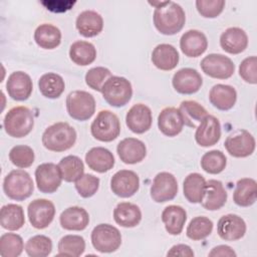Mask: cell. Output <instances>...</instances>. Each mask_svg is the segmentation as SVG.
Returning <instances> with one entry per match:
<instances>
[{
	"label": "cell",
	"instance_id": "6da1fadb",
	"mask_svg": "<svg viewBox=\"0 0 257 257\" xmlns=\"http://www.w3.org/2000/svg\"><path fill=\"white\" fill-rule=\"evenodd\" d=\"M155 6L154 25L164 35H174L180 32L186 22V14L181 5L174 1L149 2Z\"/></svg>",
	"mask_w": 257,
	"mask_h": 257
},
{
	"label": "cell",
	"instance_id": "7a4b0ae2",
	"mask_svg": "<svg viewBox=\"0 0 257 257\" xmlns=\"http://www.w3.org/2000/svg\"><path fill=\"white\" fill-rule=\"evenodd\" d=\"M76 132L67 122L60 121L48 126L42 135V144L51 152H64L76 142Z\"/></svg>",
	"mask_w": 257,
	"mask_h": 257
},
{
	"label": "cell",
	"instance_id": "3957f363",
	"mask_svg": "<svg viewBox=\"0 0 257 257\" xmlns=\"http://www.w3.org/2000/svg\"><path fill=\"white\" fill-rule=\"evenodd\" d=\"M3 126L8 136L17 139L24 138L34 126L33 113L26 106H14L6 113Z\"/></svg>",
	"mask_w": 257,
	"mask_h": 257
},
{
	"label": "cell",
	"instance_id": "277c9868",
	"mask_svg": "<svg viewBox=\"0 0 257 257\" xmlns=\"http://www.w3.org/2000/svg\"><path fill=\"white\" fill-rule=\"evenodd\" d=\"M3 190L8 198L15 201H24L32 195L34 184L26 171L13 170L4 178Z\"/></svg>",
	"mask_w": 257,
	"mask_h": 257
},
{
	"label": "cell",
	"instance_id": "5b68a950",
	"mask_svg": "<svg viewBox=\"0 0 257 257\" xmlns=\"http://www.w3.org/2000/svg\"><path fill=\"white\" fill-rule=\"evenodd\" d=\"M101 93L109 105L120 107L125 105L133 96L132 83L125 77L111 75L102 85Z\"/></svg>",
	"mask_w": 257,
	"mask_h": 257
},
{
	"label": "cell",
	"instance_id": "8992f818",
	"mask_svg": "<svg viewBox=\"0 0 257 257\" xmlns=\"http://www.w3.org/2000/svg\"><path fill=\"white\" fill-rule=\"evenodd\" d=\"M90 133L99 142L108 143L115 140L120 133V122L117 115L110 110H100L91 122Z\"/></svg>",
	"mask_w": 257,
	"mask_h": 257
},
{
	"label": "cell",
	"instance_id": "52a82bcc",
	"mask_svg": "<svg viewBox=\"0 0 257 257\" xmlns=\"http://www.w3.org/2000/svg\"><path fill=\"white\" fill-rule=\"evenodd\" d=\"M66 109L73 119L87 120L95 111V99L87 91L73 90L66 96Z\"/></svg>",
	"mask_w": 257,
	"mask_h": 257
},
{
	"label": "cell",
	"instance_id": "ba28073f",
	"mask_svg": "<svg viewBox=\"0 0 257 257\" xmlns=\"http://www.w3.org/2000/svg\"><path fill=\"white\" fill-rule=\"evenodd\" d=\"M91 243L100 253L116 251L121 244V235L117 228L110 224H98L91 232Z\"/></svg>",
	"mask_w": 257,
	"mask_h": 257
},
{
	"label": "cell",
	"instance_id": "9c48e42d",
	"mask_svg": "<svg viewBox=\"0 0 257 257\" xmlns=\"http://www.w3.org/2000/svg\"><path fill=\"white\" fill-rule=\"evenodd\" d=\"M224 146L230 156L246 158L254 153L256 143L254 137L248 131L239 128L227 137Z\"/></svg>",
	"mask_w": 257,
	"mask_h": 257
},
{
	"label": "cell",
	"instance_id": "30bf717a",
	"mask_svg": "<svg viewBox=\"0 0 257 257\" xmlns=\"http://www.w3.org/2000/svg\"><path fill=\"white\" fill-rule=\"evenodd\" d=\"M200 65L205 74L218 79L230 78L235 71L234 62L220 53H211L205 56Z\"/></svg>",
	"mask_w": 257,
	"mask_h": 257
},
{
	"label": "cell",
	"instance_id": "8fae6325",
	"mask_svg": "<svg viewBox=\"0 0 257 257\" xmlns=\"http://www.w3.org/2000/svg\"><path fill=\"white\" fill-rule=\"evenodd\" d=\"M176 177L168 172H161L154 178L151 186V198L157 203H165L173 200L178 193Z\"/></svg>",
	"mask_w": 257,
	"mask_h": 257
},
{
	"label": "cell",
	"instance_id": "7c38bea8",
	"mask_svg": "<svg viewBox=\"0 0 257 257\" xmlns=\"http://www.w3.org/2000/svg\"><path fill=\"white\" fill-rule=\"evenodd\" d=\"M28 219L32 227L36 229L47 228L54 219V204L47 199H35L27 208Z\"/></svg>",
	"mask_w": 257,
	"mask_h": 257
},
{
	"label": "cell",
	"instance_id": "4fadbf2b",
	"mask_svg": "<svg viewBox=\"0 0 257 257\" xmlns=\"http://www.w3.org/2000/svg\"><path fill=\"white\" fill-rule=\"evenodd\" d=\"M35 180L37 188L41 193L52 194L61 185L62 176L57 165L43 163L35 170Z\"/></svg>",
	"mask_w": 257,
	"mask_h": 257
},
{
	"label": "cell",
	"instance_id": "5bb4252c",
	"mask_svg": "<svg viewBox=\"0 0 257 257\" xmlns=\"http://www.w3.org/2000/svg\"><path fill=\"white\" fill-rule=\"evenodd\" d=\"M140 188L139 176L131 170L117 171L110 180V189L114 195L120 198L134 196Z\"/></svg>",
	"mask_w": 257,
	"mask_h": 257
},
{
	"label": "cell",
	"instance_id": "9a60e30c",
	"mask_svg": "<svg viewBox=\"0 0 257 257\" xmlns=\"http://www.w3.org/2000/svg\"><path fill=\"white\" fill-rule=\"evenodd\" d=\"M172 84L175 90L181 94H193L201 88L203 78L196 69L185 67L174 74Z\"/></svg>",
	"mask_w": 257,
	"mask_h": 257
},
{
	"label": "cell",
	"instance_id": "2e32d148",
	"mask_svg": "<svg viewBox=\"0 0 257 257\" xmlns=\"http://www.w3.org/2000/svg\"><path fill=\"white\" fill-rule=\"evenodd\" d=\"M217 233L225 241L239 240L246 233V223L236 214L224 215L217 223Z\"/></svg>",
	"mask_w": 257,
	"mask_h": 257
},
{
	"label": "cell",
	"instance_id": "e0dca14e",
	"mask_svg": "<svg viewBox=\"0 0 257 257\" xmlns=\"http://www.w3.org/2000/svg\"><path fill=\"white\" fill-rule=\"evenodd\" d=\"M196 128L195 140L201 147H212L221 138V124L219 119L214 115L208 114Z\"/></svg>",
	"mask_w": 257,
	"mask_h": 257
},
{
	"label": "cell",
	"instance_id": "ac0fdd59",
	"mask_svg": "<svg viewBox=\"0 0 257 257\" xmlns=\"http://www.w3.org/2000/svg\"><path fill=\"white\" fill-rule=\"evenodd\" d=\"M32 89V80L26 72L14 71L8 76L6 90L12 99L17 101L26 100L31 95Z\"/></svg>",
	"mask_w": 257,
	"mask_h": 257
},
{
	"label": "cell",
	"instance_id": "d6986e66",
	"mask_svg": "<svg viewBox=\"0 0 257 257\" xmlns=\"http://www.w3.org/2000/svg\"><path fill=\"white\" fill-rule=\"evenodd\" d=\"M153 121L151 108L144 103L134 104L125 115L126 126L135 134H144L151 128Z\"/></svg>",
	"mask_w": 257,
	"mask_h": 257
},
{
	"label": "cell",
	"instance_id": "ffe728a7",
	"mask_svg": "<svg viewBox=\"0 0 257 257\" xmlns=\"http://www.w3.org/2000/svg\"><path fill=\"white\" fill-rule=\"evenodd\" d=\"M116 152L120 161L127 165L140 163L147 156L146 145L135 138H126L120 141L116 147Z\"/></svg>",
	"mask_w": 257,
	"mask_h": 257
},
{
	"label": "cell",
	"instance_id": "44dd1931",
	"mask_svg": "<svg viewBox=\"0 0 257 257\" xmlns=\"http://www.w3.org/2000/svg\"><path fill=\"white\" fill-rule=\"evenodd\" d=\"M208 47L206 35L196 29L186 31L180 39V48L188 57H198L202 55Z\"/></svg>",
	"mask_w": 257,
	"mask_h": 257
},
{
	"label": "cell",
	"instance_id": "7402d4cb",
	"mask_svg": "<svg viewBox=\"0 0 257 257\" xmlns=\"http://www.w3.org/2000/svg\"><path fill=\"white\" fill-rule=\"evenodd\" d=\"M158 126L161 133L167 137L178 136L184 126L183 117L179 108L169 106L162 109L158 116Z\"/></svg>",
	"mask_w": 257,
	"mask_h": 257
},
{
	"label": "cell",
	"instance_id": "603a6c76",
	"mask_svg": "<svg viewBox=\"0 0 257 257\" xmlns=\"http://www.w3.org/2000/svg\"><path fill=\"white\" fill-rule=\"evenodd\" d=\"M222 49L230 54L243 52L248 45V36L240 27H229L220 36Z\"/></svg>",
	"mask_w": 257,
	"mask_h": 257
},
{
	"label": "cell",
	"instance_id": "cb8c5ba5",
	"mask_svg": "<svg viewBox=\"0 0 257 257\" xmlns=\"http://www.w3.org/2000/svg\"><path fill=\"white\" fill-rule=\"evenodd\" d=\"M228 198V194L221 181L209 180L206 182L205 194L201 202L202 206L208 211L221 209Z\"/></svg>",
	"mask_w": 257,
	"mask_h": 257
},
{
	"label": "cell",
	"instance_id": "d4e9b609",
	"mask_svg": "<svg viewBox=\"0 0 257 257\" xmlns=\"http://www.w3.org/2000/svg\"><path fill=\"white\" fill-rule=\"evenodd\" d=\"M76 29L84 37H94L103 28V19L99 13L93 10H85L78 14L75 21Z\"/></svg>",
	"mask_w": 257,
	"mask_h": 257
},
{
	"label": "cell",
	"instance_id": "484cf974",
	"mask_svg": "<svg viewBox=\"0 0 257 257\" xmlns=\"http://www.w3.org/2000/svg\"><path fill=\"white\" fill-rule=\"evenodd\" d=\"M59 222L63 229L68 231H82L89 223V215L85 209L72 206L61 212Z\"/></svg>",
	"mask_w": 257,
	"mask_h": 257
},
{
	"label": "cell",
	"instance_id": "4316f807",
	"mask_svg": "<svg viewBox=\"0 0 257 257\" xmlns=\"http://www.w3.org/2000/svg\"><path fill=\"white\" fill-rule=\"evenodd\" d=\"M153 64L165 71L174 69L179 63V52L177 49L168 43H162L157 45L152 52Z\"/></svg>",
	"mask_w": 257,
	"mask_h": 257
},
{
	"label": "cell",
	"instance_id": "83f0119b",
	"mask_svg": "<svg viewBox=\"0 0 257 257\" xmlns=\"http://www.w3.org/2000/svg\"><path fill=\"white\" fill-rule=\"evenodd\" d=\"M209 100L216 108L220 110H229L236 103V89L228 84H215L209 92Z\"/></svg>",
	"mask_w": 257,
	"mask_h": 257
},
{
	"label": "cell",
	"instance_id": "f1b7e54d",
	"mask_svg": "<svg viewBox=\"0 0 257 257\" xmlns=\"http://www.w3.org/2000/svg\"><path fill=\"white\" fill-rule=\"evenodd\" d=\"M85 162L92 171L105 173L113 168L114 157L109 150L102 147H95L86 153Z\"/></svg>",
	"mask_w": 257,
	"mask_h": 257
},
{
	"label": "cell",
	"instance_id": "f546056e",
	"mask_svg": "<svg viewBox=\"0 0 257 257\" xmlns=\"http://www.w3.org/2000/svg\"><path fill=\"white\" fill-rule=\"evenodd\" d=\"M162 221L169 234L179 235L187 221V212L178 205L167 206L162 212Z\"/></svg>",
	"mask_w": 257,
	"mask_h": 257
},
{
	"label": "cell",
	"instance_id": "4dcf8cb0",
	"mask_svg": "<svg viewBox=\"0 0 257 257\" xmlns=\"http://www.w3.org/2000/svg\"><path fill=\"white\" fill-rule=\"evenodd\" d=\"M113 219L116 224L124 228H133L140 224L142 211L136 204L130 202L118 203L113 210Z\"/></svg>",
	"mask_w": 257,
	"mask_h": 257
},
{
	"label": "cell",
	"instance_id": "1f68e13d",
	"mask_svg": "<svg viewBox=\"0 0 257 257\" xmlns=\"http://www.w3.org/2000/svg\"><path fill=\"white\" fill-rule=\"evenodd\" d=\"M257 199V183L254 179L243 178L236 183L233 201L240 207L252 206Z\"/></svg>",
	"mask_w": 257,
	"mask_h": 257
},
{
	"label": "cell",
	"instance_id": "d6a6232c",
	"mask_svg": "<svg viewBox=\"0 0 257 257\" xmlns=\"http://www.w3.org/2000/svg\"><path fill=\"white\" fill-rule=\"evenodd\" d=\"M24 223V211L20 205L7 204L1 208L0 225L3 229L9 231H17L23 227Z\"/></svg>",
	"mask_w": 257,
	"mask_h": 257
},
{
	"label": "cell",
	"instance_id": "836d02e7",
	"mask_svg": "<svg viewBox=\"0 0 257 257\" xmlns=\"http://www.w3.org/2000/svg\"><path fill=\"white\" fill-rule=\"evenodd\" d=\"M34 40L43 49H54L61 42V31L50 23H43L35 29Z\"/></svg>",
	"mask_w": 257,
	"mask_h": 257
},
{
	"label": "cell",
	"instance_id": "e575fe53",
	"mask_svg": "<svg viewBox=\"0 0 257 257\" xmlns=\"http://www.w3.org/2000/svg\"><path fill=\"white\" fill-rule=\"evenodd\" d=\"M206 180L199 173L189 174L183 183V192L185 198L193 204L201 203L205 194Z\"/></svg>",
	"mask_w": 257,
	"mask_h": 257
},
{
	"label": "cell",
	"instance_id": "d590c367",
	"mask_svg": "<svg viewBox=\"0 0 257 257\" xmlns=\"http://www.w3.org/2000/svg\"><path fill=\"white\" fill-rule=\"evenodd\" d=\"M179 110L183 117L184 124L193 128H196L208 115L206 108L195 100L182 101Z\"/></svg>",
	"mask_w": 257,
	"mask_h": 257
},
{
	"label": "cell",
	"instance_id": "8d00e7d4",
	"mask_svg": "<svg viewBox=\"0 0 257 257\" xmlns=\"http://www.w3.org/2000/svg\"><path fill=\"white\" fill-rule=\"evenodd\" d=\"M69 57L77 65L85 66L92 63L96 58V49L88 41L77 40L70 45Z\"/></svg>",
	"mask_w": 257,
	"mask_h": 257
},
{
	"label": "cell",
	"instance_id": "74e56055",
	"mask_svg": "<svg viewBox=\"0 0 257 257\" xmlns=\"http://www.w3.org/2000/svg\"><path fill=\"white\" fill-rule=\"evenodd\" d=\"M38 87L43 96L54 99L62 94L65 88V83L59 74L48 72L39 78Z\"/></svg>",
	"mask_w": 257,
	"mask_h": 257
},
{
	"label": "cell",
	"instance_id": "f35d334b",
	"mask_svg": "<svg viewBox=\"0 0 257 257\" xmlns=\"http://www.w3.org/2000/svg\"><path fill=\"white\" fill-rule=\"evenodd\" d=\"M62 180L71 183L77 181L84 173V165L80 158L77 156H66L58 163Z\"/></svg>",
	"mask_w": 257,
	"mask_h": 257
},
{
	"label": "cell",
	"instance_id": "ab89813d",
	"mask_svg": "<svg viewBox=\"0 0 257 257\" xmlns=\"http://www.w3.org/2000/svg\"><path fill=\"white\" fill-rule=\"evenodd\" d=\"M85 241L79 235H65L58 242V256L77 257L83 254Z\"/></svg>",
	"mask_w": 257,
	"mask_h": 257
},
{
	"label": "cell",
	"instance_id": "60d3db41",
	"mask_svg": "<svg viewBox=\"0 0 257 257\" xmlns=\"http://www.w3.org/2000/svg\"><path fill=\"white\" fill-rule=\"evenodd\" d=\"M212 230L213 222L205 216H198L190 221L186 234L191 240L199 241L208 237L212 233Z\"/></svg>",
	"mask_w": 257,
	"mask_h": 257
},
{
	"label": "cell",
	"instance_id": "b9f144b4",
	"mask_svg": "<svg viewBox=\"0 0 257 257\" xmlns=\"http://www.w3.org/2000/svg\"><path fill=\"white\" fill-rule=\"evenodd\" d=\"M227 165L226 156L219 150H212L205 153L201 159L202 169L212 175L220 174L223 172Z\"/></svg>",
	"mask_w": 257,
	"mask_h": 257
},
{
	"label": "cell",
	"instance_id": "7bdbcfd3",
	"mask_svg": "<svg viewBox=\"0 0 257 257\" xmlns=\"http://www.w3.org/2000/svg\"><path fill=\"white\" fill-rule=\"evenodd\" d=\"M24 249L30 257H46L52 251V241L45 235H35L27 240Z\"/></svg>",
	"mask_w": 257,
	"mask_h": 257
},
{
	"label": "cell",
	"instance_id": "ee69618b",
	"mask_svg": "<svg viewBox=\"0 0 257 257\" xmlns=\"http://www.w3.org/2000/svg\"><path fill=\"white\" fill-rule=\"evenodd\" d=\"M24 249L23 240L15 233H5L0 237V255L2 257H17Z\"/></svg>",
	"mask_w": 257,
	"mask_h": 257
},
{
	"label": "cell",
	"instance_id": "f6af8a7d",
	"mask_svg": "<svg viewBox=\"0 0 257 257\" xmlns=\"http://www.w3.org/2000/svg\"><path fill=\"white\" fill-rule=\"evenodd\" d=\"M9 159L11 163L21 169L30 167L34 163L35 155L29 146L19 145L13 147L9 152Z\"/></svg>",
	"mask_w": 257,
	"mask_h": 257
},
{
	"label": "cell",
	"instance_id": "bcb514c9",
	"mask_svg": "<svg viewBox=\"0 0 257 257\" xmlns=\"http://www.w3.org/2000/svg\"><path fill=\"white\" fill-rule=\"evenodd\" d=\"M111 76L108 68L103 66H96L90 68L85 74V83L93 90L101 92L102 85Z\"/></svg>",
	"mask_w": 257,
	"mask_h": 257
},
{
	"label": "cell",
	"instance_id": "7dc6e473",
	"mask_svg": "<svg viewBox=\"0 0 257 257\" xmlns=\"http://www.w3.org/2000/svg\"><path fill=\"white\" fill-rule=\"evenodd\" d=\"M74 186L82 198H90L98 190L99 179L91 174H83L77 181H75Z\"/></svg>",
	"mask_w": 257,
	"mask_h": 257
},
{
	"label": "cell",
	"instance_id": "c3c4849f",
	"mask_svg": "<svg viewBox=\"0 0 257 257\" xmlns=\"http://www.w3.org/2000/svg\"><path fill=\"white\" fill-rule=\"evenodd\" d=\"M225 7L224 0H197L196 8L201 16L215 18L219 16Z\"/></svg>",
	"mask_w": 257,
	"mask_h": 257
},
{
	"label": "cell",
	"instance_id": "681fc988",
	"mask_svg": "<svg viewBox=\"0 0 257 257\" xmlns=\"http://www.w3.org/2000/svg\"><path fill=\"white\" fill-rule=\"evenodd\" d=\"M239 75L241 78L251 84L257 83V57L249 56L245 58L239 66Z\"/></svg>",
	"mask_w": 257,
	"mask_h": 257
},
{
	"label": "cell",
	"instance_id": "f907efd6",
	"mask_svg": "<svg viewBox=\"0 0 257 257\" xmlns=\"http://www.w3.org/2000/svg\"><path fill=\"white\" fill-rule=\"evenodd\" d=\"M168 256H182V257H193L194 252L189 245L177 244L174 245L167 253Z\"/></svg>",
	"mask_w": 257,
	"mask_h": 257
},
{
	"label": "cell",
	"instance_id": "816d5d0a",
	"mask_svg": "<svg viewBox=\"0 0 257 257\" xmlns=\"http://www.w3.org/2000/svg\"><path fill=\"white\" fill-rule=\"evenodd\" d=\"M209 256H229V257H232V256H236V253L235 251L230 247V246H227V245H218L216 247H214L208 254Z\"/></svg>",
	"mask_w": 257,
	"mask_h": 257
}]
</instances>
